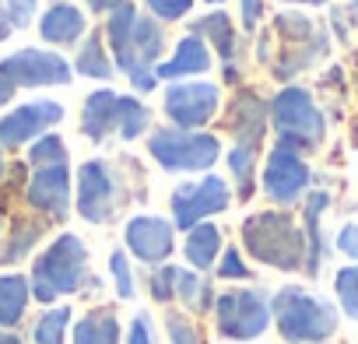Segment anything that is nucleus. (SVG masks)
Listing matches in <instances>:
<instances>
[{
  "label": "nucleus",
  "instance_id": "f257e3e1",
  "mask_svg": "<svg viewBox=\"0 0 358 344\" xmlns=\"http://www.w3.org/2000/svg\"><path fill=\"white\" fill-rule=\"evenodd\" d=\"M106 32H109V43H113V57H116L120 71H127L130 85L137 92H151L158 85L155 67H158V57L165 50L162 22L151 18V15H141L134 8V0H120L109 11Z\"/></svg>",
  "mask_w": 358,
  "mask_h": 344
},
{
  "label": "nucleus",
  "instance_id": "f03ea898",
  "mask_svg": "<svg viewBox=\"0 0 358 344\" xmlns=\"http://www.w3.org/2000/svg\"><path fill=\"white\" fill-rule=\"evenodd\" d=\"M243 246L253 260L274 271L306 267V232L288 211H257L243 222Z\"/></svg>",
  "mask_w": 358,
  "mask_h": 344
},
{
  "label": "nucleus",
  "instance_id": "7ed1b4c3",
  "mask_svg": "<svg viewBox=\"0 0 358 344\" xmlns=\"http://www.w3.org/2000/svg\"><path fill=\"white\" fill-rule=\"evenodd\" d=\"M271 316L288 344H323L337 330V306L302 285H285L274 292Z\"/></svg>",
  "mask_w": 358,
  "mask_h": 344
},
{
  "label": "nucleus",
  "instance_id": "20e7f679",
  "mask_svg": "<svg viewBox=\"0 0 358 344\" xmlns=\"http://www.w3.org/2000/svg\"><path fill=\"white\" fill-rule=\"evenodd\" d=\"M92 281L88 274V246L74 236V232H64L57 236L39 257H36V267H32V295L39 302H57L60 295H74L81 292L85 285ZM95 285V281H92Z\"/></svg>",
  "mask_w": 358,
  "mask_h": 344
},
{
  "label": "nucleus",
  "instance_id": "39448f33",
  "mask_svg": "<svg viewBox=\"0 0 358 344\" xmlns=\"http://www.w3.org/2000/svg\"><path fill=\"white\" fill-rule=\"evenodd\" d=\"M148 127H151V109H148L141 99L116 95V92H109V88L92 92V95L85 99L81 130H85V137L95 141V144H102L109 134H120L123 141H134V137H141Z\"/></svg>",
  "mask_w": 358,
  "mask_h": 344
},
{
  "label": "nucleus",
  "instance_id": "423d86ee",
  "mask_svg": "<svg viewBox=\"0 0 358 344\" xmlns=\"http://www.w3.org/2000/svg\"><path fill=\"white\" fill-rule=\"evenodd\" d=\"M267 113H271V127L278 134V144H285V148H292L299 155L302 151H313L323 141V134H327V120H323L320 106L299 85L281 88L271 99Z\"/></svg>",
  "mask_w": 358,
  "mask_h": 344
},
{
  "label": "nucleus",
  "instance_id": "0eeeda50",
  "mask_svg": "<svg viewBox=\"0 0 358 344\" xmlns=\"http://www.w3.org/2000/svg\"><path fill=\"white\" fill-rule=\"evenodd\" d=\"M148 151L165 172H208L222 155V141L208 130L158 127L148 134Z\"/></svg>",
  "mask_w": 358,
  "mask_h": 344
},
{
  "label": "nucleus",
  "instance_id": "6e6552de",
  "mask_svg": "<svg viewBox=\"0 0 358 344\" xmlns=\"http://www.w3.org/2000/svg\"><path fill=\"white\" fill-rule=\"evenodd\" d=\"M215 327L229 341H257L271 327V299L260 288H229L215 295Z\"/></svg>",
  "mask_w": 358,
  "mask_h": 344
},
{
  "label": "nucleus",
  "instance_id": "1a4fd4ad",
  "mask_svg": "<svg viewBox=\"0 0 358 344\" xmlns=\"http://www.w3.org/2000/svg\"><path fill=\"white\" fill-rule=\"evenodd\" d=\"M232 204V190L222 176H204L201 183H183L172 190V225L190 232L194 225L208 222L211 215H222Z\"/></svg>",
  "mask_w": 358,
  "mask_h": 344
},
{
  "label": "nucleus",
  "instance_id": "9d476101",
  "mask_svg": "<svg viewBox=\"0 0 358 344\" xmlns=\"http://www.w3.org/2000/svg\"><path fill=\"white\" fill-rule=\"evenodd\" d=\"M120 208V180L109 162L92 158L78 169V215L92 225H106Z\"/></svg>",
  "mask_w": 358,
  "mask_h": 344
},
{
  "label": "nucleus",
  "instance_id": "9b49d317",
  "mask_svg": "<svg viewBox=\"0 0 358 344\" xmlns=\"http://www.w3.org/2000/svg\"><path fill=\"white\" fill-rule=\"evenodd\" d=\"M218 106H222V92L211 81H176L162 95V109L179 130L208 127L218 116Z\"/></svg>",
  "mask_w": 358,
  "mask_h": 344
},
{
  "label": "nucleus",
  "instance_id": "f8f14e48",
  "mask_svg": "<svg viewBox=\"0 0 358 344\" xmlns=\"http://www.w3.org/2000/svg\"><path fill=\"white\" fill-rule=\"evenodd\" d=\"M309 165L299 151L274 144V151L267 155L264 165V194L278 204V208H292L309 194Z\"/></svg>",
  "mask_w": 358,
  "mask_h": 344
},
{
  "label": "nucleus",
  "instance_id": "ddd939ff",
  "mask_svg": "<svg viewBox=\"0 0 358 344\" xmlns=\"http://www.w3.org/2000/svg\"><path fill=\"white\" fill-rule=\"evenodd\" d=\"M274 32L285 39V57L278 60V67H274V74L278 78H292V74H299L302 67H309L327 46V36H320L316 29H313V22L309 18H302V15H295V11H285V15H278L274 18Z\"/></svg>",
  "mask_w": 358,
  "mask_h": 344
},
{
  "label": "nucleus",
  "instance_id": "4468645a",
  "mask_svg": "<svg viewBox=\"0 0 358 344\" xmlns=\"http://www.w3.org/2000/svg\"><path fill=\"white\" fill-rule=\"evenodd\" d=\"M123 243L134 253V260L162 267V264H169V257L176 250V225L158 215H134L123 229Z\"/></svg>",
  "mask_w": 358,
  "mask_h": 344
},
{
  "label": "nucleus",
  "instance_id": "2eb2a0df",
  "mask_svg": "<svg viewBox=\"0 0 358 344\" xmlns=\"http://www.w3.org/2000/svg\"><path fill=\"white\" fill-rule=\"evenodd\" d=\"M0 71L8 74V81L18 88H39V85H67L71 81V64L57 53L46 50H22L0 64Z\"/></svg>",
  "mask_w": 358,
  "mask_h": 344
},
{
  "label": "nucleus",
  "instance_id": "dca6fc26",
  "mask_svg": "<svg viewBox=\"0 0 358 344\" xmlns=\"http://www.w3.org/2000/svg\"><path fill=\"white\" fill-rule=\"evenodd\" d=\"M29 204L50 218H67V211H71V169H67V162L36 169V176L29 183Z\"/></svg>",
  "mask_w": 358,
  "mask_h": 344
},
{
  "label": "nucleus",
  "instance_id": "f3484780",
  "mask_svg": "<svg viewBox=\"0 0 358 344\" xmlns=\"http://www.w3.org/2000/svg\"><path fill=\"white\" fill-rule=\"evenodd\" d=\"M64 120V106L57 102H29L22 109H15L8 120H0V144L4 148H18L32 137H39L46 127Z\"/></svg>",
  "mask_w": 358,
  "mask_h": 344
},
{
  "label": "nucleus",
  "instance_id": "a211bd4d",
  "mask_svg": "<svg viewBox=\"0 0 358 344\" xmlns=\"http://www.w3.org/2000/svg\"><path fill=\"white\" fill-rule=\"evenodd\" d=\"M204 71H211V53H208V46H204V39H197V36H183L179 39V46H176V53H172V60H162L158 67H155V78L162 81H176V78H194V74H204Z\"/></svg>",
  "mask_w": 358,
  "mask_h": 344
},
{
  "label": "nucleus",
  "instance_id": "6ab92c4d",
  "mask_svg": "<svg viewBox=\"0 0 358 344\" xmlns=\"http://www.w3.org/2000/svg\"><path fill=\"white\" fill-rule=\"evenodd\" d=\"M327 208H330V194H323V190L306 194V204H302V232H306V274H309V278L320 274V264H323V257H327V243H323V229H320V218H323Z\"/></svg>",
  "mask_w": 358,
  "mask_h": 344
},
{
  "label": "nucleus",
  "instance_id": "aec40b11",
  "mask_svg": "<svg viewBox=\"0 0 358 344\" xmlns=\"http://www.w3.org/2000/svg\"><path fill=\"white\" fill-rule=\"evenodd\" d=\"M229 127H232L239 148L257 151V144L264 141V134H267V127H271V113H267V106H264L257 95H239Z\"/></svg>",
  "mask_w": 358,
  "mask_h": 344
},
{
  "label": "nucleus",
  "instance_id": "412c9836",
  "mask_svg": "<svg viewBox=\"0 0 358 344\" xmlns=\"http://www.w3.org/2000/svg\"><path fill=\"white\" fill-rule=\"evenodd\" d=\"M88 29V18L78 4H53L43 22H39V32L46 43H57V46H74Z\"/></svg>",
  "mask_w": 358,
  "mask_h": 344
},
{
  "label": "nucleus",
  "instance_id": "4be33fe9",
  "mask_svg": "<svg viewBox=\"0 0 358 344\" xmlns=\"http://www.w3.org/2000/svg\"><path fill=\"white\" fill-rule=\"evenodd\" d=\"M183 253H187V264L190 271H211L218 264V253H222V229L211 225V222H201L187 232V243H183Z\"/></svg>",
  "mask_w": 358,
  "mask_h": 344
},
{
  "label": "nucleus",
  "instance_id": "5701e85b",
  "mask_svg": "<svg viewBox=\"0 0 358 344\" xmlns=\"http://www.w3.org/2000/svg\"><path fill=\"white\" fill-rule=\"evenodd\" d=\"M32 299V281L22 274H0V327H18Z\"/></svg>",
  "mask_w": 358,
  "mask_h": 344
},
{
  "label": "nucleus",
  "instance_id": "b1692460",
  "mask_svg": "<svg viewBox=\"0 0 358 344\" xmlns=\"http://www.w3.org/2000/svg\"><path fill=\"white\" fill-rule=\"evenodd\" d=\"M74 344H120V320L113 309H92L74 323Z\"/></svg>",
  "mask_w": 358,
  "mask_h": 344
},
{
  "label": "nucleus",
  "instance_id": "393cba45",
  "mask_svg": "<svg viewBox=\"0 0 358 344\" xmlns=\"http://www.w3.org/2000/svg\"><path fill=\"white\" fill-rule=\"evenodd\" d=\"M190 36H197V39L208 36V39L215 43V50H218L222 60H236V53H239V36H236V29H232V22H229L225 11H215V15L194 22Z\"/></svg>",
  "mask_w": 358,
  "mask_h": 344
},
{
  "label": "nucleus",
  "instance_id": "a878e982",
  "mask_svg": "<svg viewBox=\"0 0 358 344\" xmlns=\"http://www.w3.org/2000/svg\"><path fill=\"white\" fill-rule=\"evenodd\" d=\"M176 299L183 302L190 313H208L215 306V292H211L208 278L201 271H190V267L176 271Z\"/></svg>",
  "mask_w": 358,
  "mask_h": 344
},
{
  "label": "nucleus",
  "instance_id": "bb28decb",
  "mask_svg": "<svg viewBox=\"0 0 358 344\" xmlns=\"http://www.w3.org/2000/svg\"><path fill=\"white\" fill-rule=\"evenodd\" d=\"M74 71H81V74H88V78H109V74H113V64H109V57H106V50H102V36H99V32H92V36L81 43L78 60H74Z\"/></svg>",
  "mask_w": 358,
  "mask_h": 344
},
{
  "label": "nucleus",
  "instance_id": "cd10ccee",
  "mask_svg": "<svg viewBox=\"0 0 358 344\" xmlns=\"http://www.w3.org/2000/svg\"><path fill=\"white\" fill-rule=\"evenodd\" d=\"M67 323H71V309L67 306H57V309H46L39 320H36V344H64V334H67Z\"/></svg>",
  "mask_w": 358,
  "mask_h": 344
},
{
  "label": "nucleus",
  "instance_id": "c85d7f7f",
  "mask_svg": "<svg viewBox=\"0 0 358 344\" xmlns=\"http://www.w3.org/2000/svg\"><path fill=\"white\" fill-rule=\"evenodd\" d=\"M257 155L250 151V148H232L229 151V169H232V176H236V187H239V197L246 201L250 194H253V172H257Z\"/></svg>",
  "mask_w": 358,
  "mask_h": 344
},
{
  "label": "nucleus",
  "instance_id": "c756f323",
  "mask_svg": "<svg viewBox=\"0 0 358 344\" xmlns=\"http://www.w3.org/2000/svg\"><path fill=\"white\" fill-rule=\"evenodd\" d=\"M334 292H337V302H341L344 316L358 320V264L337 271V278H334Z\"/></svg>",
  "mask_w": 358,
  "mask_h": 344
},
{
  "label": "nucleus",
  "instance_id": "7c9ffc66",
  "mask_svg": "<svg viewBox=\"0 0 358 344\" xmlns=\"http://www.w3.org/2000/svg\"><path fill=\"white\" fill-rule=\"evenodd\" d=\"M39 236H43V225H36V222H22V225L15 229L11 243L4 246V253H0V264H15V260H22V257L39 243Z\"/></svg>",
  "mask_w": 358,
  "mask_h": 344
},
{
  "label": "nucleus",
  "instance_id": "2f4dec72",
  "mask_svg": "<svg viewBox=\"0 0 358 344\" xmlns=\"http://www.w3.org/2000/svg\"><path fill=\"white\" fill-rule=\"evenodd\" d=\"M32 165L36 169H43V165H60V162H67V148H64V141L57 137V134H46V137H39L36 144H32Z\"/></svg>",
  "mask_w": 358,
  "mask_h": 344
},
{
  "label": "nucleus",
  "instance_id": "473e14b6",
  "mask_svg": "<svg viewBox=\"0 0 358 344\" xmlns=\"http://www.w3.org/2000/svg\"><path fill=\"white\" fill-rule=\"evenodd\" d=\"M109 274H113V281H116V295H120V299H134V292H137V285H134V267H130V260H127L123 250H113V257H109Z\"/></svg>",
  "mask_w": 358,
  "mask_h": 344
},
{
  "label": "nucleus",
  "instance_id": "72a5a7b5",
  "mask_svg": "<svg viewBox=\"0 0 358 344\" xmlns=\"http://www.w3.org/2000/svg\"><path fill=\"white\" fill-rule=\"evenodd\" d=\"M165 334H169L172 344H204L201 334H197V327L183 313H165Z\"/></svg>",
  "mask_w": 358,
  "mask_h": 344
},
{
  "label": "nucleus",
  "instance_id": "f704fd0d",
  "mask_svg": "<svg viewBox=\"0 0 358 344\" xmlns=\"http://www.w3.org/2000/svg\"><path fill=\"white\" fill-rule=\"evenodd\" d=\"M176 271L179 267H172V264L155 267V274H151V299L155 302H172L176 299Z\"/></svg>",
  "mask_w": 358,
  "mask_h": 344
},
{
  "label": "nucleus",
  "instance_id": "c9c22d12",
  "mask_svg": "<svg viewBox=\"0 0 358 344\" xmlns=\"http://www.w3.org/2000/svg\"><path fill=\"white\" fill-rule=\"evenodd\" d=\"M194 8V0H148V11L158 22H179Z\"/></svg>",
  "mask_w": 358,
  "mask_h": 344
},
{
  "label": "nucleus",
  "instance_id": "e433bc0d",
  "mask_svg": "<svg viewBox=\"0 0 358 344\" xmlns=\"http://www.w3.org/2000/svg\"><path fill=\"white\" fill-rule=\"evenodd\" d=\"M215 271H218L222 281H246V278H250V267H246V260L239 257V250H225Z\"/></svg>",
  "mask_w": 358,
  "mask_h": 344
},
{
  "label": "nucleus",
  "instance_id": "4c0bfd02",
  "mask_svg": "<svg viewBox=\"0 0 358 344\" xmlns=\"http://www.w3.org/2000/svg\"><path fill=\"white\" fill-rule=\"evenodd\" d=\"M127 344H155V334H151V320H148V313H137V316H134L130 334H127Z\"/></svg>",
  "mask_w": 358,
  "mask_h": 344
},
{
  "label": "nucleus",
  "instance_id": "58836bf2",
  "mask_svg": "<svg viewBox=\"0 0 358 344\" xmlns=\"http://www.w3.org/2000/svg\"><path fill=\"white\" fill-rule=\"evenodd\" d=\"M337 250L358 264V222H348V225L337 232Z\"/></svg>",
  "mask_w": 358,
  "mask_h": 344
},
{
  "label": "nucleus",
  "instance_id": "ea45409f",
  "mask_svg": "<svg viewBox=\"0 0 358 344\" xmlns=\"http://www.w3.org/2000/svg\"><path fill=\"white\" fill-rule=\"evenodd\" d=\"M32 15H36V0H8V18H11V25L25 29V25L32 22Z\"/></svg>",
  "mask_w": 358,
  "mask_h": 344
},
{
  "label": "nucleus",
  "instance_id": "a19ab883",
  "mask_svg": "<svg viewBox=\"0 0 358 344\" xmlns=\"http://www.w3.org/2000/svg\"><path fill=\"white\" fill-rule=\"evenodd\" d=\"M243 4V29L253 32L260 25V15H264V0H239Z\"/></svg>",
  "mask_w": 358,
  "mask_h": 344
},
{
  "label": "nucleus",
  "instance_id": "79ce46f5",
  "mask_svg": "<svg viewBox=\"0 0 358 344\" xmlns=\"http://www.w3.org/2000/svg\"><path fill=\"white\" fill-rule=\"evenodd\" d=\"M11 95H15V85L8 81V74H4V71H0V106H4Z\"/></svg>",
  "mask_w": 358,
  "mask_h": 344
},
{
  "label": "nucleus",
  "instance_id": "37998d69",
  "mask_svg": "<svg viewBox=\"0 0 358 344\" xmlns=\"http://www.w3.org/2000/svg\"><path fill=\"white\" fill-rule=\"evenodd\" d=\"M116 4H120V0H88V8H92V11H106V15H109Z\"/></svg>",
  "mask_w": 358,
  "mask_h": 344
},
{
  "label": "nucleus",
  "instance_id": "c03bdc74",
  "mask_svg": "<svg viewBox=\"0 0 358 344\" xmlns=\"http://www.w3.org/2000/svg\"><path fill=\"white\" fill-rule=\"evenodd\" d=\"M0 344H25L18 334H11V330H0Z\"/></svg>",
  "mask_w": 358,
  "mask_h": 344
},
{
  "label": "nucleus",
  "instance_id": "a18cd8bd",
  "mask_svg": "<svg viewBox=\"0 0 358 344\" xmlns=\"http://www.w3.org/2000/svg\"><path fill=\"white\" fill-rule=\"evenodd\" d=\"M288 4H323V0H288Z\"/></svg>",
  "mask_w": 358,
  "mask_h": 344
},
{
  "label": "nucleus",
  "instance_id": "49530a36",
  "mask_svg": "<svg viewBox=\"0 0 358 344\" xmlns=\"http://www.w3.org/2000/svg\"><path fill=\"white\" fill-rule=\"evenodd\" d=\"M355 18H358V0H355Z\"/></svg>",
  "mask_w": 358,
  "mask_h": 344
},
{
  "label": "nucleus",
  "instance_id": "de8ad7c7",
  "mask_svg": "<svg viewBox=\"0 0 358 344\" xmlns=\"http://www.w3.org/2000/svg\"><path fill=\"white\" fill-rule=\"evenodd\" d=\"M0 176H4V162H0Z\"/></svg>",
  "mask_w": 358,
  "mask_h": 344
},
{
  "label": "nucleus",
  "instance_id": "09e8293b",
  "mask_svg": "<svg viewBox=\"0 0 358 344\" xmlns=\"http://www.w3.org/2000/svg\"><path fill=\"white\" fill-rule=\"evenodd\" d=\"M208 4H222V0H208Z\"/></svg>",
  "mask_w": 358,
  "mask_h": 344
}]
</instances>
